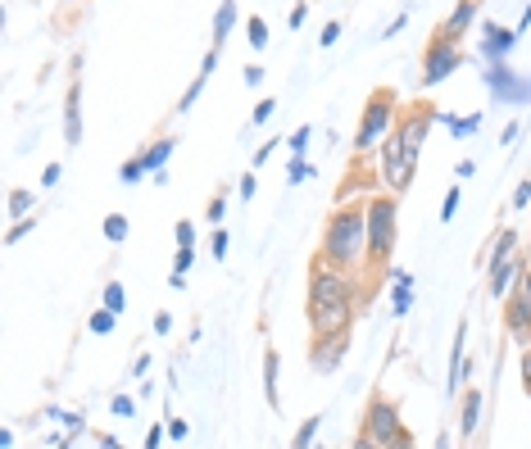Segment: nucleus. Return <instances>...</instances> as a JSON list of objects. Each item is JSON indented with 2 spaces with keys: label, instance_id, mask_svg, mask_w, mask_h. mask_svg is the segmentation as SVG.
<instances>
[{
  "label": "nucleus",
  "instance_id": "1",
  "mask_svg": "<svg viewBox=\"0 0 531 449\" xmlns=\"http://www.w3.org/2000/svg\"><path fill=\"white\" fill-rule=\"evenodd\" d=\"M432 118H436L432 105H413L395 114V132L382 146V182L391 186L395 196H404L413 173H418V155H423V141L432 132Z\"/></svg>",
  "mask_w": 531,
  "mask_h": 449
},
{
  "label": "nucleus",
  "instance_id": "2",
  "mask_svg": "<svg viewBox=\"0 0 531 449\" xmlns=\"http://www.w3.org/2000/svg\"><path fill=\"white\" fill-rule=\"evenodd\" d=\"M318 259L341 273H354V268L368 259V205L364 200H336L332 218L323 227V250Z\"/></svg>",
  "mask_w": 531,
  "mask_h": 449
},
{
  "label": "nucleus",
  "instance_id": "3",
  "mask_svg": "<svg viewBox=\"0 0 531 449\" xmlns=\"http://www.w3.org/2000/svg\"><path fill=\"white\" fill-rule=\"evenodd\" d=\"M400 196H377L368 200V259L364 264L373 273H391V259H395V241H400Z\"/></svg>",
  "mask_w": 531,
  "mask_h": 449
},
{
  "label": "nucleus",
  "instance_id": "4",
  "mask_svg": "<svg viewBox=\"0 0 531 449\" xmlns=\"http://www.w3.org/2000/svg\"><path fill=\"white\" fill-rule=\"evenodd\" d=\"M382 445L409 449L413 436L404 431L400 409H395L386 395H373V400H368V409H364V427H359V436H354V449H382Z\"/></svg>",
  "mask_w": 531,
  "mask_h": 449
},
{
  "label": "nucleus",
  "instance_id": "5",
  "mask_svg": "<svg viewBox=\"0 0 531 449\" xmlns=\"http://www.w3.org/2000/svg\"><path fill=\"white\" fill-rule=\"evenodd\" d=\"M395 114H400V96L395 87H373L364 100V114H359V132H354V155H368L386 141V132L395 127Z\"/></svg>",
  "mask_w": 531,
  "mask_h": 449
},
{
  "label": "nucleus",
  "instance_id": "6",
  "mask_svg": "<svg viewBox=\"0 0 531 449\" xmlns=\"http://www.w3.org/2000/svg\"><path fill=\"white\" fill-rule=\"evenodd\" d=\"M309 341H341L354 327V300H305Z\"/></svg>",
  "mask_w": 531,
  "mask_h": 449
},
{
  "label": "nucleus",
  "instance_id": "7",
  "mask_svg": "<svg viewBox=\"0 0 531 449\" xmlns=\"http://www.w3.org/2000/svg\"><path fill=\"white\" fill-rule=\"evenodd\" d=\"M305 300H354V277L341 273V268H332V264H323V259H314V264H309Z\"/></svg>",
  "mask_w": 531,
  "mask_h": 449
},
{
  "label": "nucleus",
  "instance_id": "8",
  "mask_svg": "<svg viewBox=\"0 0 531 449\" xmlns=\"http://www.w3.org/2000/svg\"><path fill=\"white\" fill-rule=\"evenodd\" d=\"M459 64H463V46L436 32V37L427 41V55H423V82H427V87H436V82H445Z\"/></svg>",
  "mask_w": 531,
  "mask_h": 449
},
{
  "label": "nucleus",
  "instance_id": "9",
  "mask_svg": "<svg viewBox=\"0 0 531 449\" xmlns=\"http://www.w3.org/2000/svg\"><path fill=\"white\" fill-rule=\"evenodd\" d=\"M504 332L518 345H531V304H527V295H522V286H513V291L504 295Z\"/></svg>",
  "mask_w": 531,
  "mask_h": 449
},
{
  "label": "nucleus",
  "instance_id": "10",
  "mask_svg": "<svg viewBox=\"0 0 531 449\" xmlns=\"http://www.w3.org/2000/svg\"><path fill=\"white\" fill-rule=\"evenodd\" d=\"M477 14H482V0H454V10L445 14V23L436 32H441V37H450V41H463V32L477 23Z\"/></svg>",
  "mask_w": 531,
  "mask_h": 449
},
{
  "label": "nucleus",
  "instance_id": "11",
  "mask_svg": "<svg viewBox=\"0 0 531 449\" xmlns=\"http://www.w3.org/2000/svg\"><path fill=\"white\" fill-rule=\"evenodd\" d=\"M345 345H350V336H341V341H309V368L314 372H336L345 359Z\"/></svg>",
  "mask_w": 531,
  "mask_h": 449
},
{
  "label": "nucleus",
  "instance_id": "12",
  "mask_svg": "<svg viewBox=\"0 0 531 449\" xmlns=\"http://www.w3.org/2000/svg\"><path fill=\"white\" fill-rule=\"evenodd\" d=\"M513 254H518V232H513V227H504V232L495 236L491 254L482 259V268H486V273H495V268H504V264H509Z\"/></svg>",
  "mask_w": 531,
  "mask_h": 449
},
{
  "label": "nucleus",
  "instance_id": "13",
  "mask_svg": "<svg viewBox=\"0 0 531 449\" xmlns=\"http://www.w3.org/2000/svg\"><path fill=\"white\" fill-rule=\"evenodd\" d=\"M64 137H69V146H78L82 141V82L73 78L69 87V109H64Z\"/></svg>",
  "mask_w": 531,
  "mask_h": 449
},
{
  "label": "nucleus",
  "instance_id": "14",
  "mask_svg": "<svg viewBox=\"0 0 531 449\" xmlns=\"http://www.w3.org/2000/svg\"><path fill=\"white\" fill-rule=\"evenodd\" d=\"M482 400H486V395L468 386V395H463V409H459V431H463V440H468L472 431L482 427Z\"/></svg>",
  "mask_w": 531,
  "mask_h": 449
},
{
  "label": "nucleus",
  "instance_id": "15",
  "mask_svg": "<svg viewBox=\"0 0 531 449\" xmlns=\"http://www.w3.org/2000/svg\"><path fill=\"white\" fill-rule=\"evenodd\" d=\"M513 41H518V37H513L509 28H500V23H491V28H486V46H482V50H486V59H491V64H500V59L513 50Z\"/></svg>",
  "mask_w": 531,
  "mask_h": 449
},
{
  "label": "nucleus",
  "instance_id": "16",
  "mask_svg": "<svg viewBox=\"0 0 531 449\" xmlns=\"http://www.w3.org/2000/svg\"><path fill=\"white\" fill-rule=\"evenodd\" d=\"M463 341H468V323L454 332V350H450V381H445V391L459 395V381H463Z\"/></svg>",
  "mask_w": 531,
  "mask_h": 449
},
{
  "label": "nucleus",
  "instance_id": "17",
  "mask_svg": "<svg viewBox=\"0 0 531 449\" xmlns=\"http://www.w3.org/2000/svg\"><path fill=\"white\" fill-rule=\"evenodd\" d=\"M173 150H177L173 137H159L150 150H141V164H146V173H159V168L168 164V155H173Z\"/></svg>",
  "mask_w": 531,
  "mask_h": 449
},
{
  "label": "nucleus",
  "instance_id": "18",
  "mask_svg": "<svg viewBox=\"0 0 531 449\" xmlns=\"http://www.w3.org/2000/svg\"><path fill=\"white\" fill-rule=\"evenodd\" d=\"M277 368H282V354L268 350L264 354V395H268V404H273V409H282V395H277Z\"/></svg>",
  "mask_w": 531,
  "mask_h": 449
},
{
  "label": "nucleus",
  "instance_id": "19",
  "mask_svg": "<svg viewBox=\"0 0 531 449\" xmlns=\"http://www.w3.org/2000/svg\"><path fill=\"white\" fill-rule=\"evenodd\" d=\"M232 28H236V0H223L214 14V46H223V41L232 37Z\"/></svg>",
  "mask_w": 531,
  "mask_h": 449
},
{
  "label": "nucleus",
  "instance_id": "20",
  "mask_svg": "<svg viewBox=\"0 0 531 449\" xmlns=\"http://www.w3.org/2000/svg\"><path fill=\"white\" fill-rule=\"evenodd\" d=\"M114 323H118V313L100 304V309L91 313V323H87V327H91V332H96V336H109V332H114Z\"/></svg>",
  "mask_w": 531,
  "mask_h": 449
},
{
  "label": "nucleus",
  "instance_id": "21",
  "mask_svg": "<svg viewBox=\"0 0 531 449\" xmlns=\"http://www.w3.org/2000/svg\"><path fill=\"white\" fill-rule=\"evenodd\" d=\"M395 277H400V291H395L391 309H395V318H404V313H409V304H413V291H409V273H395Z\"/></svg>",
  "mask_w": 531,
  "mask_h": 449
},
{
  "label": "nucleus",
  "instance_id": "22",
  "mask_svg": "<svg viewBox=\"0 0 531 449\" xmlns=\"http://www.w3.org/2000/svg\"><path fill=\"white\" fill-rule=\"evenodd\" d=\"M246 37H250V46H255V50H264V46H268V28H264V19H259V14H250Z\"/></svg>",
  "mask_w": 531,
  "mask_h": 449
},
{
  "label": "nucleus",
  "instance_id": "23",
  "mask_svg": "<svg viewBox=\"0 0 531 449\" xmlns=\"http://www.w3.org/2000/svg\"><path fill=\"white\" fill-rule=\"evenodd\" d=\"M105 236H109V241H128V218H123V214H109L105 218Z\"/></svg>",
  "mask_w": 531,
  "mask_h": 449
},
{
  "label": "nucleus",
  "instance_id": "24",
  "mask_svg": "<svg viewBox=\"0 0 531 449\" xmlns=\"http://www.w3.org/2000/svg\"><path fill=\"white\" fill-rule=\"evenodd\" d=\"M32 227H37V214H28V218H19V223H14V227H10V236H5V245H19V241H23V236H28V232H32Z\"/></svg>",
  "mask_w": 531,
  "mask_h": 449
},
{
  "label": "nucleus",
  "instance_id": "25",
  "mask_svg": "<svg viewBox=\"0 0 531 449\" xmlns=\"http://www.w3.org/2000/svg\"><path fill=\"white\" fill-rule=\"evenodd\" d=\"M28 209H32V191H10V214L28 218Z\"/></svg>",
  "mask_w": 531,
  "mask_h": 449
},
{
  "label": "nucleus",
  "instance_id": "26",
  "mask_svg": "<svg viewBox=\"0 0 531 449\" xmlns=\"http://www.w3.org/2000/svg\"><path fill=\"white\" fill-rule=\"evenodd\" d=\"M314 436H318V418H305V422H300V431H295V449L314 445Z\"/></svg>",
  "mask_w": 531,
  "mask_h": 449
},
{
  "label": "nucleus",
  "instance_id": "27",
  "mask_svg": "<svg viewBox=\"0 0 531 449\" xmlns=\"http://www.w3.org/2000/svg\"><path fill=\"white\" fill-rule=\"evenodd\" d=\"M123 304H128V295H123V286H118V282H109V286H105V309L123 313Z\"/></svg>",
  "mask_w": 531,
  "mask_h": 449
},
{
  "label": "nucleus",
  "instance_id": "28",
  "mask_svg": "<svg viewBox=\"0 0 531 449\" xmlns=\"http://www.w3.org/2000/svg\"><path fill=\"white\" fill-rule=\"evenodd\" d=\"M118 177H123V182H141V177H146V164H141V155L137 159H128V164H123V173H118Z\"/></svg>",
  "mask_w": 531,
  "mask_h": 449
},
{
  "label": "nucleus",
  "instance_id": "29",
  "mask_svg": "<svg viewBox=\"0 0 531 449\" xmlns=\"http://www.w3.org/2000/svg\"><path fill=\"white\" fill-rule=\"evenodd\" d=\"M309 173H314V168H309V164H305V159L295 155V159H291V168H286V182H305V177H309Z\"/></svg>",
  "mask_w": 531,
  "mask_h": 449
},
{
  "label": "nucleus",
  "instance_id": "30",
  "mask_svg": "<svg viewBox=\"0 0 531 449\" xmlns=\"http://www.w3.org/2000/svg\"><path fill=\"white\" fill-rule=\"evenodd\" d=\"M454 214H459V186H454L450 196H445V205H441V223H454Z\"/></svg>",
  "mask_w": 531,
  "mask_h": 449
},
{
  "label": "nucleus",
  "instance_id": "31",
  "mask_svg": "<svg viewBox=\"0 0 531 449\" xmlns=\"http://www.w3.org/2000/svg\"><path fill=\"white\" fill-rule=\"evenodd\" d=\"M191 259H196V250H187V245H182V250H177V259H173V273H177V277H187Z\"/></svg>",
  "mask_w": 531,
  "mask_h": 449
},
{
  "label": "nucleus",
  "instance_id": "32",
  "mask_svg": "<svg viewBox=\"0 0 531 449\" xmlns=\"http://www.w3.org/2000/svg\"><path fill=\"white\" fill-rule=\"evenodd\" d=\"M223 209H227V200H223V196H214V200H209V209H205L209 227H218V223H223Z\"/></svg>",
  "mask_w": 531,
  "mask_h": 449
},
{
  "label": "nucleus",
  "instance_id": "33",
  "mask_svg": "<svg viewBox=\"0 0 531 449\" xmlns=\"http://www.w3.org/2000/svg\"><path fill=\"white\" fill-rule=\"evenodd\" d=\"M522 391H527L531 395V345H522Z\"/></svg>",
  "mask_w": 531,
  "mask_h": 449
},
{
  "label": "nucleus",
  "instance_id": "34",
  "mask_svg": "<svg viewBox=\"0 0 531 449\" xmlns=\"http://www.w3.org/2000/svg\"><path fill=\"white\" fill-rule=\"evenodd\" d=\"M309 137H314V132H309V127H300V132H295V137H291V155H305Z\"/></svg>",
  "mask_w": 531,
  "mask_h": 449
},
{
  "label": "nucleus",
  "instance_id": "35",
  "mask_svg": "<svg viewBox=\"0 0 531 449\" xmlns=\"http://www.w3.org/2000/svg\"><path fill=\"white\" fill-rule=\"evenodd\" d=\"M177 245H187V250H191V245H196V227H191V223H177Z\"/></svg>",
  "mask_w": 531,
  "mask_h": 449
},
{
  "label": "nucleus",
  "instance_id": "36",
  "mask_svg": "<svg viewBox=\"0 0 531 449\" xmlns=\"http://www.w3.org/2000/svg\"><path fill=\"white\" fill-rule=\"evenodd\" d=\"M168 440H187V422H182V418H168Z\"/></svg>",
  "mask_w": 531,
  "mask_h": 449
},
{
  "label": "nucleus",
  "instance_id": "37",
  "mask_svg": "<svg viewBox=\"0 0 531 449\" xmlns=\"http://www.w3.org/2000/svg\"><path fill=\"white\" fill-rule=\"evenodd\" d=\"M531 205V182H522L518 191H513V209H527Z\"/></svg>",
  "mask_w": 531,
  "mask_h": 449
},
{
  "label": "nucleus",
  "instance_id": "38",
  "mask_svg": "<svg viewBox=\"0 0 531 449\" xmlns=\"http://www.w3.org/2000/svg\"><path fill=\"white\" fill-rule=\"evenodd\" d=\"M273 109H277V100H259V105H255V123H268V118H273Z\"/></svg>",
  "mask_w": 531,
  "mask_h": 449
},
{
  "label": "nucleus",
  "instance_id": "39",
  "mask_svg": "<svg viewBox=\"0 0 531 449\" xmlns=\"http://www.w3.org/2000/svg\"><path fill=\"white\" fill-rule=\"evenodd\" d=\"M223 254H227V232H223V227H214V259H223Z\"/></svg>",
  "mask_w": 531,
  "mask_h": 449
},
{
  "label": "nucleus",
  "instance_id": "40",
  "mask_svg": "<svg viewBox=\"0 0 531 449\" xmlns=\"http://www.w3.org/2000/svg\"><path fill=\"white\" fill-rule=\"evenodd\" d=\"M336 37H341V23H327V28H323V46H336Z\"/></svg>",
  "mask_w": 531,
  "mask_h": 449
},
{
  "label": "nucleus",
  "instance_id": "41",
  "mask_svg": "<svg viewBox=\"0 0 531 449\" xmlns=\"http://www.w3.org/2000/svg\"><path fill=\"white\" fill-rule=\"evenodd\" d=\"M259 82H264V69H259V64H250V69H246V87H259Z\"/></svg>",
  "mask_w": 531,
  "mask_h": 449
},
{
  "label": "nucleus",
  "instance_id": "42",
  "mask_svg": "<svg viewBox=\"0 0 531 449\" xmlns=\"http://www.w3.org/2000/svg\"><path fill=\"white\" fill-rule=\"evenodd\" d=\"M168 327H173V318H168V313H155V332L168 336Z\"/></svg>",
  "mask_w": 531,
  "mask_h": 449
},
{
  "label": "nucleus",
  "instance_id": "43",
  "mask_svg": "<svg viewBox=\"0 0 531 449\" xmlns=\"http://www.w3.org/2000/svg\"><path fill=\"white\" fill-rule=\"evenodd\" d=\"M114 413H118V418H132L137 409H132V400H114Z\"/></svg>",
  "mask_w": 531,
  "mask_h": 449
},
{
  "label": "nucleus",
  "instance_id": "44",
  "mask_svg": "<svg viewBox=\"0 0 531 449\" xmlns=\"http://www.w3.org/2000/svg\"><path fill=\"white\" fill-rule=\"evenodd\" d=\"M41 182H46V186H55V182H59V164H46V173H41Z\"/></svg>",
  "mask_w": 531,
  "mask_h": 449
},
{
  "label": "nucleus",
  "instance_id": "45",
  "mask_svg": "<svg viewBox=\"0 0 531 449\" xmlns=\"http://www.w3.org/2000/svg\"><path fill=\"white\" fill-rule=\"evenodd\" d=\"M164 436H168V431H150V436H146V449H159V445H164Z\"/></svg>",
  "mask_w": 531,
  "mask_h": 449
},
{
  "label": "nucleus",
  "instance_id": "46",
  "mask_svg": "<svg viewBox=\"0 0 531 449\" xmlns=\"http://www.w3.org/2000/svg\"><path fill=\"white\" fill-rule=\"evenodd\" d=\"M522 295H527V304H531V268H522Z\"/></svg>",
  "mask_w": 531,
  "mask_h": 449
}]
</instances>
